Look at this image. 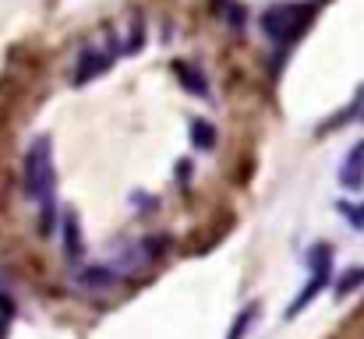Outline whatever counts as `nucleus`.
Here are the masks:
<instances>
[{"mask_svg": "<svg viewBox=\"0 0 364 339\" xmlns=\"http://www.w3.org/2000/svg\"><path fill=\"white\" fill-rule=\"evenodd\" d=\"M53 184H57V173H53L50 141L46 138H36V145L25 156V191H28L32 202L43 205L46 220H50V205H53Z\"/></svg>", "mask_w": 364, "mask_h": 339, "instance_id": "obj_1", "label": "nucleus"}, {"mask_svg": "<svg viewBox=\"0 0 364 339\" xmlns=\"http://www.w3.org/2000/svg\"><path fill=\"white\" fill-rule=\"evenodd\" d=\"M308 18H311V7H272L269 14H265V32L276 39V43H287V39H294L304 25H308Z\"/></svg>", "mask_w": 364, "mask_h": 339, "instance_id": "obj_2", "label": "nucleus"}, {"mask_svg": "<svg viewBox=\"0 0 364 339\" xmlns=\"http://www.w3.org/2000/svg\"><path fill=\"white\" fill-rule=\"evenodd\" d=\"M364 181V145L347 159V166H343V184L347 188H361Z\"/></svg>", "mask_w": 364, "mask_h": 339, "instance_id": "obj_3", "label": "nucleus"}, {"mask_svg": "<svg viewBox=\"0 0 364 339\" xmlns=\"http://www.w3.org/2000/svg\"><path fill=\"white\" fill-rule=\"evenodd\" d=\"M354 110H358V117L364 120V89H361V96H358V107H354Z\"/></svg>", "mask_w": 364, "mask_h": 339, "instance_id": "obj_4", "label": "nucleus"}]
</instances>
